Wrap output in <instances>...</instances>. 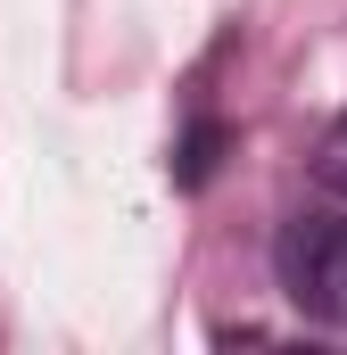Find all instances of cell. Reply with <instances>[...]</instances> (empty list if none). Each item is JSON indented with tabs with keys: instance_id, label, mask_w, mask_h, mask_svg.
<instances>
[{
	"instance_id": "obj_2",
	"label": "cell",
	"mask_w": 347,
	"mask_h": 355,
	"mask_svg": "<svg viewBox=\"0 0 347 355\" xmlns=\"http://www.w3.org/2000/svg\"><path fill=\"white\" fill-rule=\"evenodd\" d=\"M314 182L347 198V124H331V141H323V157H314Z\"/></svg>"
},
{
	"instance_id": "obj_1",
	"label": "cell",
	"mask_w": 347,
	"mask_h": 355,
	"mask_svg": "<svg viewBox=\"0 0 347 355\" xmlns=\"http://www.w3.org/2000/svg\"><path fill=\"white\" fill-rule=\"evenodd\" d=\"M281 289L314 322L347 331V223L339 215H298L281 232Z\"/></svg>"
}]
</instances>
